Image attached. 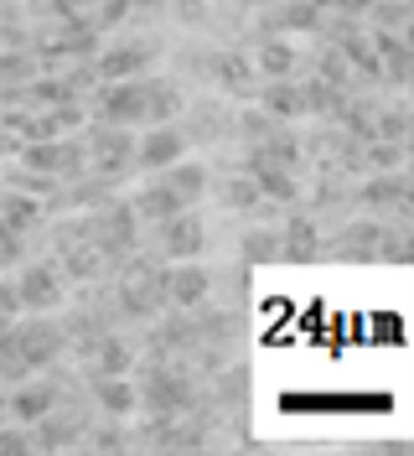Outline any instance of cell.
Instances as JSON below:
<instances>
[{
  "label": "cell",
  "instance_id": "cell-1",
  "mask_svg": "<svg viewBox=\"0 0 414 456\" xmlns=\"http://www.w3.org/2000/svg\"><path fill=\"white\" fill-rule=\"evenodd\" d=\"M119 316H156L166 306V259L156 255H125L119 285H114Z\"/></svg>",
  "mask_w": 414,
  "mask_h": 456
},
{
  "label": "cell",
  "instance_id": "cell-2",
  "mask_svg": "<svg viewBox=\"0 0 414 456\" xmlns=\"http://www.w3.org/2000/svg\"><path fill=\"white\" fill-rule=\"evenodd\" d=\"M83 167H93L104 182H119L125 171L135 167V135H130V125H104L99 119V130L83 141Z\"/></svg>",
  "mask_w": 414,
  "mask_h": 456
},
{
  "label": "cell",
  "instance_id": "cell-3",
  "mask_svg": "<svg viewBox=\"0 0 414 456\" xmlns=\"http://www.w3.org/2000/svg\"><path fill=\"white\" fill-rule=\"evenodd\" d=\"M16 306L21 316L27 312H57L62 301H68V281H62V270L47 265V259H21V270H16Z\"/></svg>",
  "mask_w": 414,
  "mask_h": 456
},
{
  "label": "cell",
  "instance_id": "cell-4",
  "mask_svg": "<svg viewBox=\"0 0 414 456\" xmlns=\"http://www.w3.org/2000/svg\"><path fill=\"white\" fill-rule=\"evenodd\" d=\"M11 338H16V353H21L27 369H53L57 353L68 347V332L57 322H47V312H27V322L16 316L11 322Z\"/></svg>",
  "mask_w": 414,
  "mask_h": 456
},
{
  "label": "cell",
  "instance_id": "cell-5",
  "mask_svg": "<svg viewBox=\"0 0 414 456\" xmlns=\"http://www.w3.org/2000/svg\"><path fill=\"white\" fill-rule=\"evenodd\" d=\"M104 125H145L150 119V78H110L99 88Z\"/></svg>",
  "mask_w": 414,
  "mask_h": 456
},
{
  "label": "cell",
  "instance_id": "cell-6",
  "mask_svg": "<svg viewBox=\"0 0 414 456\" xmlns=\"http://www.w3.org/2000/svg\"><path fill=\"white\" fill-rule=\"evenodd\" d=\"M16 156H21V167L37 171V176H53V182H68V176H78L83 171V141H27L16 145Z\"/></svg>",
  "mask_w": 414,
  "mask_h": 456
},
{
  "label": "cell",
  "instance_id": "cell-7",
  "mask_svg": "<svg viewBox=\"0 0 414 456\" xmlns=\"http://www.w3.org/2000/svg\"><path fill=\"white\" fill-rule=\"evenodd\" d=\"M202 244H207V228H202V218H197L192 208H182V213H171V218L156 224V259H166V265L197 259Z\"/></svg>",
  "mask_w": 414,
  "mask_h": 456
},
{
  "label": "cell",
  "instance_id": "cell-8",
  "mask_svg": "<svg viewBox=\"0 0 414 456\" xmlns=\"http://www.w3.org/2000/svg\"><path fill=\"white\" fill-rule=\"evenodd\" d=\"M187 130L176 125V119H166V125H150L145 135L135 141V167L140 171H166L171 161H182L187 156Z\"/></svg>",
  "mask_w": 414,
  "mask_h": 456
},
{
  "label": "cell",
  "instance_id": "cell-9",
  "mask_svg": "<svg viewBox=\"0 0 414 456\" xmlns=\"http://www.w3.org/2000/svg\"><path fill=\"white\" fill-rule=\"evenodd\" d=\"M57 399H62V389H57L53 379H31V373H27L16 389H5V415H11L16 426H37Z\"/></svg>",
  "mask_w": 414,
  "mask_h": 456
},
{
  "label": "cell",
  "instance_id": "cell-10",
  "mask_svg": "<svg viewBox=\"0 0 414 456\" xmlns=\"http://www.w3.org/2000/svg\"><path fill=\"white\" fill-rule=\"evenodd\" d=\"M93 399H99V410H104L110 420H125V415L140 410V389L125 373H93Z\"/></svg>",
  "mask_w": 414,
  "mask_h": 456
},
{
  "label": "cell",
  "instance_id": "cell-11",
  "mask_svg": "<svg viewBox=\"0 0 414 456\" xmlns=\"http://www.w3.org/2000/svg\"><path fill=\"white\" fill-rule=\"evenodd\" d=\"M130 208H135V218H140V224H161V218L182 213V208H192V202H182L176 192H171V187H166V176H161V182L140 187L135 198H130Z\"/></svg>",
  "mask_w": 414,
  "mask_h": 456
},
{
  "label": "cell",
  "instance_id": "cell-12",
  "mask_svg": "<svg viewBox=\"0 0 414 456\" xmlns=\"http://www.w3.org/2000/svg\"><path fill=\"white\" fill-rule=\"evenodd\" d=\"M150 57H156V47H114V53H99V62H93V73L110 84V78H140L145 68H150Z\"/></svg>",
  "mask_w": 414,
  "mask_h": 456
},
{
  "label": "cell",
  "instance_id": "cell-13",
  "mask_svg": "<svg viewBox=\"0 0 414 456\" xmlns=\"http://www.w3.org/2000/svg\"><path fill=\"white\" fill-rule=\"evenodd\" d=\"M321 255V233H316V224L311 218H285V228H280V259H316Z\"/></svg>",
  "mask_w": 414,
  "mask_h": 456
},
{
  "label": "cell",
  "instance_id": "cell-14",
  "mask_svg": "<svg viewBox=\"0 0 414 456\" xmlns=\"http://www.w3.org/2000/svg\"><path fill=\"white\" fill-rule=\"evenodd\" d=\"M378 244H384V228H378V224H347L337 239H331V255L373 259V255H378Z\"/></svg>",
  "mask_w": 414,
  "mask_h": 456
},
{
  "label": "cell",
  "instance_id": "cell-15",
  "mask_svg": "<svg viewBox=\"0 0 414 456\" xmlns=\"http://www.w3.org/2000/svg\"><path fill=\"white\" fill-rule=\"evenodd\" d=\"M259 104H264V119H301V114H305L301 88L285 84V78H264V88H259Z\"/></svg>",
  "mask_w": 414,
  "mask_h": 456
},
{
  "label": "cell",
  "instance_id": "cell-16",
  "mask_svg": "<svg viewBox=\"0 0 414 456\" xmlns=\"http://www.w3.org/2000/svg\"><path fill=\"white\" fill-rule=\"evenodd\" d=\"M373 53H384L388 84H410V42L399 31H373Z\"/></svg>",
  "mask_w": 414,
  "mask_h": 456
},
{
  "label": "cell",
  "instance_id": "cell-17",
  "mask_svg": "<svg viewBox=\"0 0 414 456\" xmlns=\"http://www.w3.org/2000/svg\"><path fill=\"white\" fill-rule=\"evenodd\" d=\"M207 68H213V78H218L223 88H233V94H248L254 88V62L248 57H239V53H218V57H207Z\"/></svg>",
  "mask_w": 414,
  "mask_h": 456
},
{
  "label": "cell",
  "instance_id": "cell-18",
  "mask_svg": "<svg viewBox=\"0 0 414 456\" xmlns=\"http://www.w3.org/2000/svg\"><path fill=\"white\" fill-rule=\"evenodd\" d=\"M0 224L16 228V233L27 239L31 228L42 224V202H31L27 192H5V198H0Z\"/></svg>",
  "mask_w": 414,
  "mask_h": 456
},
{
  "label": "cell",
  "instance_id": "cell-19",
  "mask_svg": "<svg viewBox=\"0 0 414 456\" xmlns=\"http://www.w3.org/2000/svg\"><path fill=\"white\" fill-rule=\"evenodd\" d=\"M358 202L362 208H404V202H410V176L394 171V176H384V182H368V187L358 192Z\"/></svg>",
  "mask_w": 414,
  "mask_h": 456
},
{
  "label": "cell",
  "instance_id": "cell-20",
  "mask_svg": "<svg viewBox=\"0 0 414 456\" xmlns=\"http://www.w3.org/2000/svg\"><path fill=\"white\" fill-rule=\"evenodd\" d=\"M161 176H166V187H171L182 202H202V187H207V171L202 167H192V161H171Z\"/></svg>",
  "mask_w": 414,
  "mask_h": 456
},
{
  "label": "cell",
  "instance_id": "cell-21",
  "mask_svg": "<svg viewBox=\"0 0 414 456\" xmlns=\"http://www.w3.org/2000/svg\"><path fill=\"white\" fill-rule=\"evenodd\" d=\"M130 347L114 338V332H104V338L93 342V373H130Z\"/></svg>",
  "mask_w": 414,
  "mask_h": 456
},
{
  "label": "cell",
  "instance_id": "cell-22",
  "mask_svg": "<svg viewBox=\"0 0 414 456\" xmlns=\"http://www.w3.org/2000/svg\"><path fill=\"white\" fill-rule=\"evenodd\" d=\"M218 192H223V202H228V208H244V213L264 202V192L254 187V176H228V182H223Z\"/></svg>",
  "mask_w": 414,
  "mask_h": 456
},
{
  "label": "cell",
  "instance_id": "cell-23",
  "mask_svg": "<svg viewBox=\"0 0 414 456\" xmlns=\"http://www.w3.org/2000/svg\"><path fill=\"white\" fill-rule=\"evenodd\" d=\"M290 62H296V57H290L285 42H264V53H259V68H254V73H259V78H285Z\"/></svg>",
  "mask_w": 414,
  "mask_h": 456
},
{
  "label": "cell",
  "instance_id": "cell-24",
  "mask_svg": "<svg viewBox=\"0 0 414 456\" xmlns=\"http://www.w3.org/2000/svg\"><path fill=\"white\" fill-rule=\"evenodd\" d=\"M130 11H135V5H130V0H104V11H99V16H93V27H99V31H110L114 21H125V16H130Z\"/></svg>",
  "mask_w": 414,
  "mask_h": 456
},
{
  "label": "cell",
  "instance_id": "cell-25",
  "mask_svg": "<svg viewBox=\"0 0 414 456\" xmlns=\"http://www.w3.org/2000/svg\"><path fill=\"white\" fill-rule=\"evenodd\" d=\"M244 244H248V259H280V249H275L280 239L275 233H248Z\"/></svg>",
  "mask_w": 414,
  "mask_h": 456
},
{
  "label": "cell",
  "instance_id": "cell-26",
  "mask_svg": "<svg viewBox=\"0 0 414 456\" xmlns=\"http://www.w3.org/2000/svg\"><path fill=\"white\" fill-rule=\"evenodd\" d=\"M0 316H21V306H16V290L0 281Z\"/></svg>",
  "mask_w": 414,
  "mask_h": 456
},
{
  "label": "cell",
  "instance_id": "cell-27",
  "mask_svg": "<svg viewBox=\"0 0 414 456\" xmlns=\"http://www.w3.org/2000/svg\"><path fill=\"white\" fill-rule=\"evenodd\" d=\"M88 441H93V446H125V430H93Z\"/></svg>",
  "mask_w": 414,
  "mask_h": 456
},
{
  "label": "cell",
  "instance_id": "cell-28",
  "mask_svg": "<svg viewBox=\"0 0 414 456\" xmlns=\"http://www.w3.org/2000/svg\"><path fill=\"white\" fill-rule=\"evenodd\" d=\"M311 5H327V11H368V0H311Z\"/></svg>",
  "mask_w": 414,
  "mask_h": 456
},
{
  "label": "cell",
  "instance_id": "cell-29",
  "mask_svg": "<svg viewBox=\"0 0 414 456\" xmlns=\"http://www.w3.org/2000/svg\"><path fill=\"white\" fill-rule=\"evenodd\" d=\"M0 420H11V415H5V384H0Z\"/></svg>",
  "mask_w": 414,
  "mask_h": 456
},
{
  "label": "cell",
  "instance_id": "cell-30",
  "mask_svg": "<svg viewBox=\"0 0 414 456\" xmlns=\"http://www.w3.org/2000/svg\"><path fill=\"white\" fill-rule=\"evenodd\" d=\"M0 275H5V265H0Z\"/></svg>",
  "mask_w": 414,
  "mask_h": 456
}]
</instances>
